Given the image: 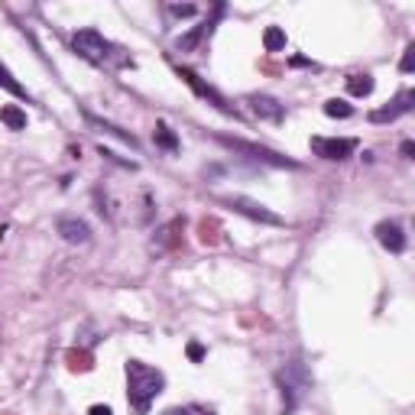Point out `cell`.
Masks as SVG:
<instances>
[{
	"label": "cell",
	"instance_id": "cell-1",
	"mask_svg": "<svg viewBox=\"0 0 415 415\" xmlns=\"http://www.w3.org/2000/svg\"><path fill=\"white\" fill-rule=\"evenodd\" d=\"M127 402L136 415H146L150 406H153V399L166 390V376L162 370L156 367L143 364V360H127Z\"/></svg>",
	"mask_w": 415,
	"mask_h": 415
},
{
	"label": "cell",
	"instance_id": "cell-2",
	"mask_svg": "<svg viewBox=\"0 0 415 415\" xmlns=\"http://www.w3.org/2000/svg\"><path fill=\"white\" fill-rule=\"evenodd\" d=\"M72 49L81 55L85 62L91 65H107V68H133V59H130L127 52L114 46L110 39H104L98 29H78L72 33Z\"/></svg>",
	"mask_w": 415,
	"mask_h": 415
},
{
	"label": "cell",
	"instance_id": "cell-3",
	"mask_svg": "<svg viewBox=\"0 0 415 415\" xmlns=\"http://www.w3.org/2000/svg\"><path fill=\"white\" fill-rule=\"evenodd\" d=\"M276 386L282 393V415H292L298 406H302V399L312 393V373L305 370V364H286L279 373H276Z\"/></svg>",
	"mask_w": 415,
	"mask_h": 415
},
{
	"label": "cell",
	"instance_id": "cell-4",
	"mask_svg": "<svg viewBox=\"0 0 415 415\" xmlns=\"http://www.w3.org/2000/svg\"><path fill=\"white\" fill-rule=\"evenodd\" d=\"M220 146H228V150H234V153L246 156V159L253 162H266V166H279V169H296L298 162L286 159V156L272 153V150H266V146H256V143H246V140H234V136H218Z\"/></svg>",
	"mask_w": 415,
	"mask_h": 415
},
{
	"label": "cell",
	"instance_id": "cell-5",
	"mask_svg": "<svg viewBox=\"0 0 415 415\" xmlns=\"http://www.w3.org/2000/svg\"><path fill=\"white\" fill-rule=\"evenodd\" d=\"M360 140L354 136H312V153L328 162H344L357 153Z\"/></svg>",
	"mask_w": 415,
	"mask_h": 415
},
{
	"label": "cell",
	"instance_id": "cell-6",
	"mask_svg": "<svg viewBox=\"0 0 415 415\" xmlns=\"http://www.w3.org/2000/svg\"><path fill=\"white\" fill-rule=\"evenodd\" d=\"M176 75H178V78H182V81H185V85H188V88H192V91H195V94H198V98H204V101H211V104H214V107H218V110H220V114H228V117L240 120V110H237V107H234V104H230V101H228V98H224V94H218V91H214V88H211V85H204V81H202V78H198V75H195V72H192V68H182V65H176Z\"/></svg>",
	"mask_w": 415,
	"mask_h": 415
},
{
	"label": "cell",
	"instance_id": "cell-7",
	"mask_svg": "<svg viewBox=\"0 0 415 415\" xmlns=\"http://www.w3.org/2000/svg\"><path fill=\"white\" fill-rule=\"evenodd\" d=\"M220 204H228V208H234L237 214H246V218H253V220H263V224H272V228H282V224H286V218L272 214L270 208H263V204L253 202V198L228 195V198H220Z\"/></svg>",
	"mask_w": 415,
	"mask_h": 415
},
{
	"label": "cell",
	"instance_id": "cell-8",
	"mask_svg": "<svg viewBox=\"0 0 415 415\" xmlns=\"http://www.w3.org/2000/svg\"><path fill=\"white\" fill-rule=\"evenodd\" d=\"M224 17V4H214V10H211V17L208 20H202V23L192 29V33H185V36H178L176 39V49L178 52H192V49H198L202 46V39H208L211 36V29H214V23Z\"/></svg>",
	"mask_w": 415,
	"mask_h": 415
},
{
	"label": "cell",
	"instance_id": "cell-9",
	"mask_svg": "<svg viewBox=\"0 0 415 415\" xmlns=\"http://www.w3.org/2000/svg\"><path fill=\"white\" fill-rule=\"evenodd\" d=\"M412 107H415V91H399L396 98L386 104V107L370 110V124H393V120H399L402 114H409Z\"/></svg>",
	"mask_w": 415,
	"mask_h": 415
},
{
	"label": "cell",
	"instance_id": "cell-10",
	"mask_svg": "<svg viewBox=\"0 0 415 415\" xmlns=\"http://www.w3.org/2000/svg\"><path fill=\"white\" fill-rule=\"evenodd\" d=\"M246 104H250V110L256 117L270 120V124H282V117H286V107L276 98H270V94H246Z\"/></svg>",
	"mask_w": 415,
	"mask_h": 415
},
{
	"label": "cell",
	"instance_id": "cell-11",
	"mask_svg": "<svg viewBox=\"0 0 415 415\" xmlns=\"http://www.w3.org/2000/svg\"><path fill=\"white\" fill-rule=\"evenodd\" d=\"M55 234L72 246H81L91 240V228H88L81 218H59L55 220Z\"/></svg>",
	"mask_w": 415,
	"mask_h": 415
},
{
	"label": "cell",
	"instance_id": "cell-12",
	"mask_svg": "<svg viewBox=\"0 0 415 415\" xmlns=\"http://www.w3.org/2000/svg\"><path fill=\"white\" fill-rule=\"evenodd\" d=\"M376 240H380L383 246H386V250H390V253H402V250H406V230L399 228L396 220H380V224H376Z\"/></svg>",
	"mask_w": 415,
	"mask_h": 415
},
{
	"label": "cell",
	"instance_id": "cell-13",
	"mask_svg": "<svg viewBox=\"0 0 415 415\" xmlns=\"http://www.w3.org/2000/svg\"><path fill=\"white\" fill-rule=\"evenodd\" d=\"M85 114V120L91 124V127H98V130H104V133H110V136H117V140H124V143L130 146V150H136V136L133 133H124L120 127H114V124H107V120H101V117H94L91 110H81Z\"/></svg>",
	"mask_w": 415,
	"mask_h": 415
},
{
	"label": "cell",
	"instance_id": "cell-14",
	"mask_svg": "<svg viewBox=\"0 0 415 415\" xmlns=\"http://www.w3.org/2000/svg\"><path fill=\"white\" fill-rule=\"evenodd\" d=\"M0 124L7 130H26V110H20L17 104H4L0 107Z\"/></svg>",
	"mask_w": 415,
	"mask_h": 415
},
{
	"label": "cell",
	"instance_id": "cell-15",
	"mask_svg": "<svg viewBox=\"0 0 415 415\" xmlns=\"http://www.w3.org/2000/svg\"><path fill=\"white\" fill-rule=\"evenodd\" d=\"M153 140H156V146H162V150H166V153H178V136L172 133L166 124H156Z\"/></svg>",
	"mask_w": 415,
	"mask_h": 415
},
{
	"label": "cell",
	"instance_id": "cell-16",
	"mask_svg": "<svg viewBox=\"0 0 415 415\" xmlns=\"http://www.w3.org/2000/svg\"><path fill=\"white\" fill-rule=\"evenodd\" d=\"M348 91L354 94V98H367V94H373V75H348Z\"/></svg>",
	"mask_w": 415,
	"mask_h": 415
},
{
	"label": "cell",
	"instance_id": "cell-17",
	"mask_svg": "<svg viewBox=\"0 0 415 415\" xmlns=\"http://www.w3.org/2000/svg\"><path fill=\"white\" fill-rule=\"evenodd\" d=\"M324 114L338 117V120H348V117H354V107L348 101H341V98H331V101H324Z\"/></svg>",
	"mask_w": 415,
	"mask_h": 415
},
{
	"label": "cell",
	"instance_id": "cell-18",
	"mask_svg": "<svg viewBox=\"0 0 415 415\" xmlns=\"http://www.w3.org/2000/svg\"><path fill=\"white\" fill-rule=\"evenodd\" d=\"M263 46H266V52H282L286 49V33H282L279 26H270L266 36H263Z\"/></svg>",
	"mask_w": 415,
	"mask_h": 415
},
{
	"label": "cell",
	"instance_id": "cell-19",
	"mask_svg": "<svg viewBox=\"0 0 415 415\" xmlns=\"http://www.w3.org/2000/svg\"><path fill=\"white\" fill-rule=\"evenodd\" d=\"M0 88H7L10 94H17V98H26V101H29V94H26V88L20 85L17 78L10 75V72H7V68H4V65H0Z\"/></svg>",
	"mask_w": 415,
	"mask_h": 415
},
{
	"label": "cell",
	"instance_id": "cell-20",
	"mask_svg": "<svg viewBox=\"0 0 415 415\" xmlns=\"http://www.w3.org/2000/svg\"><path fill=\"white\" fill-rule=\"evenodd\" d=\"M162 415H214V412H211V409L195 406V402H192V406H172V409H166Z\"/></svg>",
	"mask_w": 415,
	"mask_h": 415
},
{
	"label": "cell",
	"instance_id": "cell-21",
	"mask_svg": "<svg viewBox=\"0 0 415 415\" xmlns=\"http://www.w3.org/2000/svg\"><path fill=\"white\" fill-rule=\"evenodd\" d=\"M98 153H101L104 159H110V162H117V166H124V169H136V162H133V159H120V156H117V153H110L104 143L98 146Z\"/></svg>",
	"mask_w": 415,
	"mask_h": 415
},
{
	"label": "cell",
	"instance_id": "cell-22",
	"mask_svg": "<svg viewBox=\"0 0 415 415\" xmlns=\"http://www.w3.org/2000/svg\"><path fill=\"white\" fill-rule=\"evenodd\" d=\"M68 367H72V370H91V357L72 350V354H68Z\"/></svg>",
	"mask_w": 415,
	"mask_h": 415
},
{
	"label": "cell",
	"instance_id": "cell-23",
	"mask_svg": "<svg viewBox=\"0 0 415 415\" xmlns=\"http://www.w3.org/2000/svg\"><path fill=\"white\" fill-rule=\"evenodd\" d=\"M412 68H415V43L406 46V52H402V62H399V72H402V75H409Z\"/></svg>",
	"mask_w": 415,
	"mask_h": 415
},
{
	"label": "cell",
	"instance_id": "cell-24",
	"mask_svg": "<svg viewBox=\"0 0 415 415\" xmlns=\"http://www.w3.org/2000/svg\"><path fill=\"white\" fill-rule=\"evenodd\" d=\"M169 13L172 17H195L198 10H195V4H169Z\"/></svg>",
	"mask_w": 415,
	"mask_h": 415
},
{
	"label": "cell",
	"instance_id": "cell-25",
	"mask_svg": "<svg viewBox=\"0 0 415 415\" xmlns=\"http://www.w3.org/2000/svg\"><path fill=\"white\" fill-rule=\"evenodd\" d=\"M188 357H192V360H202L204 348H202V344H188Z\"/></svg>",
	"mask_w": 415,
	"mask_h": 415
},
{
	"label": "cell",
	"instance_id": "cell-26",
	"mask_svg": "<svg viewBox=\"0 0 415 415\" xmlns=\"http://www.w3.org/2000/svg\"><path fill=\"white\" fill-rule=\"evenodd\" d=\"M88 415H114V412H110V406H91Z\"/></svg>",
	"mask_w": 415,
	"mask_h": 415
},
{
	"label": "cell",
	"instance_id": "cell-27",
	"mask_svg": "<svg viewBox=\"0 0 415 415\" xmlns=\"http://www.w3.org/2000/svg\"><path fill=\"white\" fill-rule=\"evenodd\" d=\"M412 153H415V143H412V140H406V143H402V156L412 159Z\"/></svg>",
	"mask_w": 415,
	"mask_h": 415
}]
</instances>
